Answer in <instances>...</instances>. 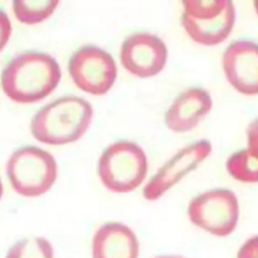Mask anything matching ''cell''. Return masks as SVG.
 Listing matches in <instances>:
<instances>
[{
  "mask_svg": "<svg viewBox=\"0 0 258 258\" xmlns=\"http://www.w3.org/2000/svg\"><path fill=\"white\" fill-rule=\"evenodd\" d=\"M60 68L50 54L26 50L11 58L1 73V88L5 95L19 104L38 102L57 87Z\"/></svg>",
  "mask_w": 258,
  "mask_h": 258,
  "instance_id": "1",
  "label": "cell"
},
{
  "mask_svg": "<svg viewBox=\"0 0 258 258\" xmlns=\"http://www.w3.org/2000/svg\"><path fill=\"white\" fill-rule=\"evenodd\" d=\"M92 117L93 108L87 100L67 95L47 103L33 115L30 132L41 143L64 145L85 134Z\"/></svg>",
  "mask_w": 258,
  "mask_h": 258,
  "instance_id": "2",
  "label": "cell"
},
{
  "mask_svg": "<svg viewBox=\"0 0 258 258\" xmlns=\"http://www.w3.org/2000/svg\"><path fill=\"white\" fill-rule=\"evenodd\" d=\"M147 157L136 142L117 140L101 153L97 173L103 185L116 194L135 190L147 174Z\"/></svg>",
  "mask_w": 258,
  "mask_h": 258,
  "instance_id": "3",
  "label": "cell"
},
{
  "mask_svg": "<svg viewBox=\"0 0 258 258\" xmlns=\"http://www.w3.org/2000/svg\"><path fill=\"white\" fill-rule=\"evenodd\" d=\"M6 172L11 186L18 195L35 198L52 187L57 175V164L48 151L25 145L10 155Z\"/></svg>",
  "mask_w": 258,
  "mask_h": 258,
  "instance_id": "4",
  "label": "cell"
},
{
  "mask_svg": "<svg viewBox=\"0 0 258 258\" xmlns=\"http://www.w3.org/2000/svg\"><path fill=\"white\" fill-rule=\"evenodd\" d=\"M180 23L197 43L217 45L230 35L235 23V6L230 0H185Z\"/></svg>",
  "mask_w": 258,
  "mask_h": 258,
  "instance_id": "5",
  "label": "cell"
},
{
  "mask_svg": "<svg viewBox=\"0 0 258 258\" xmlns=\"http://www.w3.org/2000/svg\"><path fill=\"white\" fill-rule=\"evenodd\" d=\"M187 216L195 226L214 236H229L239 220L238 199L228 188L206 190L189 202Z\"/></svg>",
  "mask_w": 258,
  "mask_h": 258,
  "instance_id": "6",
  "label": "cell"
},
{
  "mask_svg": "<svg viewBox=\"0 0 258 258\" xmlns=\"http://www.w3.org/2000/svg\"><path fill=\"white\" fill-rule=\"evenodd\" d=\"M68 71L80 90L95 96L106 94L117 78L113 56L92 44L83 45L74 51L69 59Z\"/></svg>",
  "mask_w": 258,
  "mask_h": 258,
  "instance_id": "7",
  "label": "cell"
},
{
  "mask_svg": "<svg viewBox=\"0 0 258 258\" xmlns=\"http://www.w3.org/2000/svg\"><path fill=\"white\" fill-rule=\"evenodd\" d=\"M212 152L209 140L201 139L178 150L151 176L143 188V198L156 201L168 189L195 170Z\"/></svg>",
  "mask_w": 258,
  "mask_h": 258,
  "instance_id": "8",
  "label": "cell"
},
{
  "mask_svg": "<svg viewBox=\"0 0 258 258\" xmlns=\"http://www.w3.org/2000/svg\"><path fill=\"white\" fill-rule=\"evenodd\" d=\"M167 60V47L163 40L150 32H135L122 42L120 61L130 74L150 78L159 74Z\"/></svg>",
  "mask_w": 258,
  "mask_h": 258,
  "instance_id": "9",
  "label": "cell"
},
{
  "mask_svg": "<svg viewBox=\"0 0 258 258\" xmlns=\"http://www.w3.org/2000/svg\"><path fill=\"white\" fill-rule=\"evenodd\" d=\"M223 70L227 81L241 94L258 95V43L238 39L223 53Z\"/></svg>",
  "mask_w": 258,
  "mask_h": 258,
  "instance_id": "10",
  "label": "cell"
},
{
  "mask_svg": "<svg viewBox=\"0 0 258 258\" xmlns=\"http://www.w3.org/2000/svg\"><path fill=\"white\" fill-rule=\"evenodd\" d=\"M213 101L210 93L200 87L182 91L164 114L166 127L175 133H185L195 129L211 111Z\"/></svg>",
  "mask_w": 258,
  "mask_h": 258,
  "instance_id": "11",
  "label": "cell"
},
{
  "mask_svg": "<svg viewBox=\"0 0 258 258\" xmlns=\"http://www.w3.org/2000/svg\"><path fill=\"white\" fill-rule=\"evenodd\" d=\"M92 258H138L139 242L134 231L120 222H106L95 232Z\"/></svg>",
  "mask_w": 258,
  "mask_h": 258,
  "instance_id": "12",
  "label": "cell"
},
{
  "mask_svg": "<svg viewBox=\"0 0 258 258\" xmlns=\"http://www.w3.org/2000/svg\"><path fill=\"white\" fill-rule=\"evenodd\" d=\"M58 1L52 0H27L13 1L15 18L24 24L33 25L47 19L56 9Z\"/></svg>",
  "mask_w": 258,
  "mask_h": 258,
  "instance_id": "13",
  "label": "cell"
},
{
  "mask_svg": "<svg viewBox=\"0 0 258 258\" xmlns=\"http://www.w3.org/2000/svg\"><path fill=\"white\" fill-rule=\"evenodd\" d=\"M229 174L242 182H258V158L247 148L231 154L226 161Z\"/></svg>",
  "mask_w": 258,
  "mask_h": 258,
  "instance_id": "14",
  "label": "cell"
},
{
  "mask_svg": "<svg viewBox=\"0 0 258 258\" xmlns=\"http://www.w3.org/2000/svg\"><path fill=\"white\" fill-rule=\"evenodd\" d=\"M5 258H53V247L44 237L29 236L15 242Z\"/></svg>",
  "mask_w": 258,
  "mask_h": 258,
  "instance_id": "15",
  "label": "cell"
},
{
  "mask_svg": "<svg viewBox=\"0 0 258 258\" xmlns=\"http://www.w3.org/2000/svg\"><path fill=\"white\" fill-rule=\"evenodd\" d=\"M237 258H258V235L243 243L237 253Z\"/></svg>",
  "mask_w": 258,
  "mask_h": 258,
  "instance_id": "16",
  "label": "cell"
},
{
  "mask_svg": "<svg viewBox=\"0 0 258 258\" xmlns=\"http://www.w3.org/2000/svg\"><path fill=\"white\" fill-rule=\"evenodd\" d=\"M12 33V25L7 13L0 8V51L6 46Z\"/></svg>",
  "mask_w": 258,
  "mask_h": 258,
  "instance_id": "17",
  "label": "cell"
},
{
  "mask_svg": "<svg viewBox=\"0 0 258 258\" xmlns=\"http://www.w3.org/2000/svg\"><path fill=\"white\" fill-rule=\"evenodd\" d=\"M247 149L258 158V119L254 120L247 128Z\"/></svg>",
  "mask_w": 258,
  "mask_h": 258,
  "instance_id": "18",
  "label": "cell"
},
{
  "mask_svg": "<svg viewBox=\"0 0 258 258\" xmlns=\"http://www.w3.org/2000/svg\"><path fill=\"white\" fill-rule=\"evenodd\" d=\"M153 258H186L182 255H177V254H166V255H158Z\"/></svg>",
  "mask_w": 258,
  "mask_h": 258,
  "instance_id": "19",
  "label": "cell"
},
{
  "mask_svg": "<svg viewBox=\"0 0 258 258\" xmlns=\"http://www.w3.org/2000/svg\"><path fill=\"white\" fill-rule=\"evenodd\" d=\"M253 5H254V8H255V11H256V13L258 14V0L254 1V2H253Z\"/></svg>",
  "mask_w": 258,
  "mask_h": 258,
  "instance_id": "20",
  "label": "cell"
},
{
  "mask_svg": "<svg viewBox=\"0 0 258 258\" xmlns=\"http://www.w3.org/2000/svg\"><path fill=\"white\" fill-rule=\"evenodd\" d=\"M2 195H3V185H2L1 178H0V199L2 198Z\"/></svg>",
  "mask_w": 258,
  "mask_h": 258,
  "instance_id": "21",
  "label": "cell"
}]
</instances>
